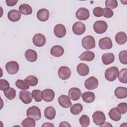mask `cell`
I'll list each match as a JSON object with an SVG mask.
<instances>
[{
	"label": "cell",
	"instance_id": "cell-1",
	"mask_svg": "<svg viewBox=\"0 0 127 127\" xmlns=\"http://www.w3.org/2000/svg\"><path fill=\"white\" fill-rule=\"evenodd\" d=\"M119 69L116 66H111L107 68L105 72V77L109 81H113L116 79L119 75Z\"/></svg>",
	"mask_w": 127,
	"mask_h": 127
},
{
	"label": "cell",
	"instance_id": "cell-2",
	"mask_svg": "<svg viewBox=\"0 0 127 127\" xmlns=\"http://www.w3.org/2000/svg\"><path fill=\"white\" fill-rule=\"evenodd\" d=\"M26 116L27 117L32 118L35 121H38L41 118V111L38 107L33 106L27 109Z\"/></svg>",
	"mask_w": 127,
	"mask_h": 127
},
{
	"label": "cell",
	"instance_id": "cell-3",
	"mask_svg": "<svg viewBox=\"0 0 127 127\" xmlns=\"http://www.w3.org/2000/svg\"><path fill=\"white\" fill-rule=\"evenodd\" d=\"M82 47L86 50H90L95 47V40L91 35L84 37L81 41Z\"/></svg>",
	"mask_w": 127,
	"mask_h": 127
},
{
	"label": "cell",
	"instance_id": "cell-4",
	"mask_svg": "<svg viewBox=\"0 0 127 127\" xmlns=\"http://www.w3.org/2000/svg\"><path fill=\"white\" fill-rule=\"evenodd\" d=\"M93 29L97 34H103L105 33L108 28L106 22L103 20H98L94 22L93 24Z\"/></svg>",
	"mask_w": 127,
	"mask_h": 127
},
{
	"label": "cell",
	"instance_id": "cell-5",
	"mask_svg": "<svg viewBox=\"0 0 127 127\" xmlns=\"http://www.w3.org/2000/svg\"><path fill=\"white\" fill-rule=\"evenodd\" d=\"M92 119L95 124L100 126L105 122L106 117L103 112L97 111L92 115Z\"/></svg>",
	"mask_w": 127,
	"mask_h": 127
},
{
	"label": "cell",
	"instance_id": "cell-6",
	"mask_svg": "<svg viewBox=\"0 0 127 127\" xmlns=\"http://www.w3.org/2000/svg\"><path fill=\"white\" fill-rule=\"evenodd\" d=\"M5 69L10 74H16L19 70V64L15 61H10L5 64Z\"/></svg>",
	"mask_w": 127,
	"mask_h": 127
},
{
	"label": "cell",
	"instance_id": "cell-7",
	"mask_svg": "<svg viewBox=\"0 0 127 127\" xmlns=\"http://www.w3.org/2000/svg\"><path fill=\"white\" fill-rule=\"evenodd\" d=\"M85 87L89 90L96 89L98 86V80L94 76H91L87 78L84 82Z\"/></svg>",
	"mask_w": 127,
	"mask_h": 127
},
{
	"label": "cell",
	"instance_id": "cell-8",
	"mask_svg": "<svg viewBox=\"0 0 127 127\" xmlns=\"http://www.w3.org/2000/svg\"><path fill=\"white\" fill-rule=\"evenodd\" d=\"M72 29L74 34L80 35L83 34L85 31L86 27L83 23L80 21H77L73 24Z\"/></svg>",
	"mask_w": 127,
	"mask_h": 127
},
{
	"label": "cell",
	"instance_id": "cell-9",
	"mask_svg": "<svg viewBox=\"0 0 127 127\" xmlns=\"http://www.w3.org/2000/svg\"><path fill=\"white\" fill-rule=\"evenodd\" d=\"M75 16L79 20H86L89 17V11L85 7H80L76 12Z\"/></svg>",
	"mask_w": 127,
	"mask_h": 127
},
{
	"label": "cell",
	"instance_id": "cell-10",
	"mask_svg": "<svg viewBox=\"0 0 127 127\" xmlns=\"http://www.w3.org/2000/svg\"><path fill=\"white\" fill-rule=\"evenodd\" d=\"M99 46L102 50H109L112 48L113 43L111 39L108 37L101 38L99 41Z\"/></svg>",
	"mask_w": 127,
	"mask_h": 127
},
{
	"label": "cell",
	"instance_id": "cell-11",
	"mask_svg": "<svg viewBox=\"0 0 127 127\" xmlns=\"http://www.w3.org/2000/svg\"><path fill=\"white\" fill-rule=\"evenodd\" d=\"M46 41L45 36L41 33L36 34L32 39L34 45L38 47L43 46L46 43Z\"/></svg>",
	"mask_w": 127,
	"mask_h": 127
},
{
	"label": "cell",
	"instance_id": "cell-12",
	"mask_svg": "<svg viewBox=\"0 0 127 127\" xmlns=\"http://www.w3.org/2000/svg\"><path fill=\"white\" fill-rule=\"evenodd\" d=\"M71 75V71L69 67L66 66H62L58 69V75L62 80H66L69 78Z\"/></svg>",
	"mask_w": 127,
	"mask_h": 127
},
{
	"label": "cell",
	"instance_id": "cell-13",
	"mask_svg": "<svg viewBox=\"0 0 127 127\" xmlns=\"http://www.w3.org/2000/svg\"><path fill=\"white\" fill-rule=\"evenodd\" d=\"M19 97L21 101L25 104L30 103L32 101L33 98L32 94L29 91L26 90L21 91L19 93Z\"/></svg>",
	"mask_w": 127,
	"mask_h": 127
},
{
	"label": "cell",
	"instance_id": "cell-14",
	"mask_svg": "<svg viewBox=\"0 0 127 127\" xmlns=\"http://www.w3.org/2000/svg\"><path fill=\"white\" fill-rule=\"evenodd\" d=\"M55 96L54 91L51 89H45L42 91V99L46 102H50L53 100Z\"/></svg>",
	"mask_w": 127,
	"mask_h": 127
},
{
	"label": "cell",
	"instance_id": "cell-15",
	"mask_svg": "<svg viewBox=\"0 0 127 127\" xmlns=\"http://www.w3.org/2000/svg\"><path fill=\"white\" fill-rule=\"evenodd\" d=\"M66 29L65 26L62 24H57L54 28V33L58 38H63L66 34Z\"/></svg>",
	"mask_w": 127,
	"mask_h": 127
},
{
	"label": "cell",
	"instance_id": "cell-16",
	"mask_svg": "<svg viewBox=\"0 0 127 127\" xmlns=\"http://www.w3.org/2000/svg\"><path fill=\"white\" fill-rule=\"evenodd\" d=\"M81 96V90L76 87L70 88L68 91V97L73 101L78 100Z\"/></svg>",
	"mask_w": 127,
	"mask_h": 127
},
{
	"label": "cell",
	"instance_id": "cell-17",
	"mask_svg": "<svg viewBox=\"0 0 127 127\" xmlns=\"http://www.w3.org/2000/svg\"><path fill=\"white\" fill-rule=\"evenodd\" d=\"M59 104L64 108H68L71 106V102L68 96L65 95H62L58 98Z\"/></svg>",
	"mask_w": 127,
	"mask_h": 127
},
{
	"label": "cell",
	"instance_id": "cell-18",
	"mask_svg": "<svg viewBox=\"0 0 127 127\" xmlns=\"http://www.w3.org/2000/svg\"><path fill=\"white\" fill-rule=\"evenodd\" d=\"M8 19L12 22H16L20 20L21 13L16 9H12L8 11L7 14Z\"/></svg>",
	"mask_w": 127,
	"mask_h": 127
},
{
	"label": "cell",
	"instance_id": "cell-19",
	"mask_svg": "<svg viewBox=\"0 0 127 127\" xmlns=\"http://www.w3.org/2000/svg\"><path fill=\"white\" fill-rule=\"evenodd\" d=\"M37 17L41 21H46L49 18V11L46 8H42L39 10L37 13Z\"/></svg>",
	"mask_w": 127,
	"mask_h": 127
},
{
	"label": "cell",
	"instance_id": "cell-20",
	"mask_svg": "<svg viewBox=\"0 0 127 127\" xmlns=\"http://www.w3.org/2000/svg\"><path fill=\"white\" fill-rule=\"evenodd\" d=\"M50 53L55 57H60L64 54V49L61 46L55 45L51 49Z\"/></svg>",
	"mask_w": 127,
	"mask_h": 127
},
{
	"label": "cell",
	"instance_id": "cell-21",
	"mask_svg": "<svg viewBox=\"0 0 127 127\" xmlns=\"http://www.w3.org/2000/svg\"><path fill=\"white\" fill-rule=\"evenodd\" d=\"M77 73L81 76H86L89 72L88 66L84 63H80L77 66L76 68Z\"/></svg>",
	"mask_w": 127,
	"mask_h": 127
},
{
	"label": "cell",
	"instance_id": "cell-22",
	"mask_svg": "<svg viewBox=\"0 0 127 127\" xmlns=\"http://www.w3.org/2000/svg\"><path fill=\"white\" fill-rule=\"evenodd\" d=\"M115 95L118 99H124L127 97V88L124 87H118L115 90Z\"/></svg>",
	"mask_w": 127,
	"mask_h": 127
},
{
	"label": "cell",
	"instance_id": "cell-23",
	"mask_svg": "<svg viewBox=\"0 0 127 127\" xmlns=\"http://www.w3.org/2000/svg\"><path fill=\"white\" fill-rule=\"evenodd\" d=\"M25 57L28 61L34 62L37 59V54L35 50L28 49L25 53Z\"/></svg>",
	"mask_w": 127,
	"mask_h": 127
},
{
	"label": "cell",
	"instance_id": "cell-24",
	"mask_svg": "<svg viewBox=\"0 0 127 127\" xmlns=\"http://www.w3.org/2000/svg\"><path fill=\"white\" fill-rule=\"evenodd\" d=\"M94 53L90 51H86L79 56V58L81 61H85L88 62L92 61L93 60H94Z\"/></svg>",
	"mask_w": 127,
	"mask_h": 127
},
{
	"label": "cell",
	"instance_id": "cell-25",
	"mask_svg": "<svg viewBox=\"0 0 127 127\" xmlns=\"http://www.w3.org/2000/svg\"><path fill=\"white\" fill-rule=\"evenodd\" d=\"M83 101L87 103H90L93 102L95 99V95L92 92L87 91L84 92L81 95Z\"/></svg>",
	"mask_w": 127,
	"mask_h": 127
},
{
	"label": "cell",
	"instance_id": "cell-26",
	"mask_svg": "<svg viewBox=\"0 0 127 127\" xmlns=\"http://www.w3.org/2000/svg\"><path fill=\"white\" fill-rule=\"evenodd\" d=\"M56 110L52 106H48L44 111V116L48 120H53L56 116Z\"/></svg>",
	"mask_w": 127,
	"mask_h": 127
},
{
	"label": "cell",
	"instance_id": "cell-27",
	"mask_svg": "<svg viewBox=\"0 0 127 127\" xmlns=\"http://www.w3.org/2000/svg\"><path fill=\"white\" fill-rule=\"evenodd\" d=\"M115 60V56L112 53H108L104 54L102 56V61L105 65L112 64Z\"/></svg>",
	"mask_w": 127,
	"mask_h": 127
},
{
	"label": "cell",
	"instance_id": "cell-28",
	"mask_svg": "<svg viewBox=\"0 0 127 127\" xmlns=\"http://www.w3.org/2000/svg\"><path fill=\"white\" fill-rule=\"evenodd\" d=\"M127 34L124 32H119L115 36V41L119 45L124 44L127 42Z\"/></svg>",
	"mask_w": 127,
	"mask_h": 127
},
{
	"label": "cell",
	"instance_id": "cell-29",
	"mask_svg": "<svg viewBox=\"0 0 127 127\" xmlns=\"http://www.w3.org/2000/svg\"><path fill=\"white\" fill-rule=\"evenodd\" d=\"M19 11L22 14L30 15L32 13V8L30 5L23 3L19 5Z\"/></svg>",
	"mask_w": 127,
	"mask_h": 127
},
{
	"label": "cell",
	"instance_id": "cell-30",
	"mask_svg": "<svg viewBox=\"0 0 127 127\" xmlns=\"http://www.w3.org/2000/svg\"><path fill=\"white\" fill-rule=\"evenodd\" d=\"M110 118L114 121H118L121 119V115L118 111L116 108L111 109L108 113Z\"/></svg>",
	"mask_w": 127,
	"mask_h": 127
},
{
	"label": "cell",
	"instance_id": "cell-31",
	"mask_svg": "<svg viewBox=\"0 0 127 127\" xmlns=\"http://www.w3.org/2000/svg\"><path fill=\"white\" fill-rule=\"evenodd\" d=\"M83 110V106L81 104L76 103L71 106L70 108V113L74 115H77L80 113Z\"/></svg>",
	"mask_w": 127,
	"mask_h": 127
},
{
	"label": "cell",
	"instance_id": "cell-32",
	"mask_svg": "<svg viewBox=\"0 0 127 127\" xmlns=\"http://www.w3.org/2000/svg\"><path fill=\"white\" fill-rule=\"evenodd\" d=\"M118 79L120 82L123 83L127 82V69L126 68L122 69L119 72Z\"/></svg>",
	"mask_w": 127,
	"mask_h": 127
},
{
	"label": "cell",
	"instance_id": "cell-33",
	"mask_svg": "<svg viewBox=\"0 0 127 127\" xmlns=\"http://www.w3.org/2000/svg\"><path fill=\"white\" fill-rule=\"evenodd\" d=\"M24 80L29 86H36L38 82V78L33 75L28 76L25 78Z\"/></svg>",
	"mask_w": 127,
	"mask_h": 127
},
{
	"label": "cell",
	"instance_id": "cell-34",
	"mask_svg": "<svg viewBox=\"0 0 127 127\" xmlns=\"http://www.w3.org/2000/svg\"><path fill=\"white\" fill-rule=\"evenodd\" d=\"M21 125L24 127H34L35 126V120L32 118L27 117L22 121Z\"/></svg>",
	"mask_w": 127,
	"mask_h": 127
},
{
	"label": "cell",
	"instance_id": "cell-35",
	"mask_svg": "<svg viewBox=\"0 0 127 127\" xmlns=\"http://www.w3.org/2000/svg\"><path fill=\"white\" fill-rule=\"evenodd\" d=\"M4 95L8 100H12L16 96V91L13 88H9L7 90L3 91Z\"/></svg>",
	"mask_w": 127,
	"mask_h": 127
},
{
	"label": "cell",
	"instance_id": "cell-36",
	"mask_svg": "<svg viewBox=\"0 0 127 127\" xmlns=\"http://www.w3.org/2000/svg\"><path fill=\"white\" fill-rule=\"evenodd\" d=\"M15 86L19 89L25 90L29 89V86L27 84L25 80L17 79L15 82Z\"/></svg>",
	"mask_w": 127,
	"mask_h": 127
},
{
	"label": "cell",
	"instance_id": "cell-37",
	"mask_svg": "<svg viewBox=\"0 0 127 127\" xmlns=\"http://www.w3.org/2000/svg\"><path fill=\"white\" fill-rule=\"evenodd\" d=\"M32 95L35 101L37 102H41L42 100V92L40 90L35 89L32 91Z\"/></svg>",
	"mask_w": 127,
	"mask_h": 127
},
{
	"label": "cell",
	"instance_id": "cell-38",
	"mask_svg": "<svg viewBox=\"0 0 127 127\" xmlns=\"http://www.w3.org/2000/svg\"><path fill=\"white\" fill-rule=\"evenodd\" d=\"M80 125L83 127H88L90 124V119L86 115H83L80 117L79 120Z\"/></svg>",
	"mask_w": 127,
	"mask_h": 127
},
{
	"label": "cell",
	"instance_id": "cell-39",
	"mask_svg": "<svg viewBox=\"0 0 127 127\" xmlns=\"http://www.w3.org/2000/svg\"><path fill=\"white\" fill-rule=\"evenodd\" d=\"M119 58L122 64H127V51L126 50L121 51L119 54Z\"/></svg>",
	"mask_w": 127,
	"mask_h": 127
},
{
	"label": "cell",
	"instance_id": "cell-40",
	"mask_svg": "<svg viewBox=\"0 0 127 127\" xmlns=\"http://www.w3.org/2000/svg\"><path fill=\"white\" fill-rule=\"evenodd\" d=\"M116 109L121 114H124L127 112V104L125 102L121 103L118 105Z\"/></svg>",
	"mask_w": 127,
	"mask_h": 127
},
{
	"label": "cell",
	"instance_id": "cell-41",
	"mask_svg": "<svg viewBox=\"0 0 127 127\" xmlns=\"http://www.w3.org/2000/svg\"><path fill=\"white\" fill-rule=\"evenodd\" d=\"M118 1L116 0H107L105 1L106 8L110 9H115L118 6Z\"/></svg>",
	"mask_w": 127,
	"mask_h": 127
},
{
	"label": "cell",
	"instance_id": "cell-42",
	"mask_svg": "<svg viewBox=\"0 0 127 127\" xmlns=\"http://www.w3.org/2000/svg\"><path fill=\"white\" fill-rule=\"evenodd\" d=\"M9 84L8 82L4 79L0 80V90L1 91H5L9 88Z\"/></svg>",
	"mask_w": 127,
	"mask_h": 127
},
{
	"label": "cell",
	"instance_id": "cell-43",
	"mask_svg": "<svg viewBox=\"0 0 127 127\" xmlns=\"http://www.w3.org/2000/svg\"><path fill=\"white\" fill-rule=\"evenodd\" d=\"M93 13L96 17H101L103 15L104 9L101 7H95L93 10Z\"/></svg>",
	"mask_w": 127,
	"mask_h": 127
},
{
	"label": "cell",
	"instance_id": "cell-44",
	"mask_svg": "<svg viewBox=\"0 0 127 127\" xmlns=\"http://www.w3.org/2000/svg\"><path fill=\"white\" fill-rule=\"evenodd\" d=\"M103 9H104L103 16L105 18H110L113 16L114 14V12L112 9L108 8H105Z\"/></svg>",
	"mask_w": 127,
	"mask_h": 127
},
{
	"label": "cell",
	"instance_id": "cell-45",
	"mask_svg": "<svg viewBox=\"0 0 127 127\" xmlns=\"http://www.w3.org/2000/svg\"><path fill=\"white\" fill-rule=\"evenodd\" d=\"M17 2V0H6L5 1L6 5L8 6H13L15 5Z\"/></svg>",
	"mask_w": 127,
	"mask_h": 127
},
{
	"label": "cell",
	"instance_id": "cell-46",
	"mask_svg": "<svg viewBox=\"0 0 127 127\" xmlns=\"http://www.w3.org/2000/svg\"><path fill=\"white\" fill-rule=\"evenodd\" d=\"M70 125L66 122H62L59 125V127H70Z\"/></svg>",
	"mask_w": 127,
	"mask_h": 127
},
{
	"label": "cell",
	"instance_id": "cell-47",
	"mask_svg": "<svg viewBox=\"0 0 127 127\" xmlns=\"http://www.w3.org/2000/svg\"><path fill=\"white\" fill-rule=\"evenodd\" d=\"M54 125L51 124L50 123H45L44 124L42 125V127H54Z\"/></svg>",
	"mask_w": 127,
	"mask_h": 127
}]
</instances>
